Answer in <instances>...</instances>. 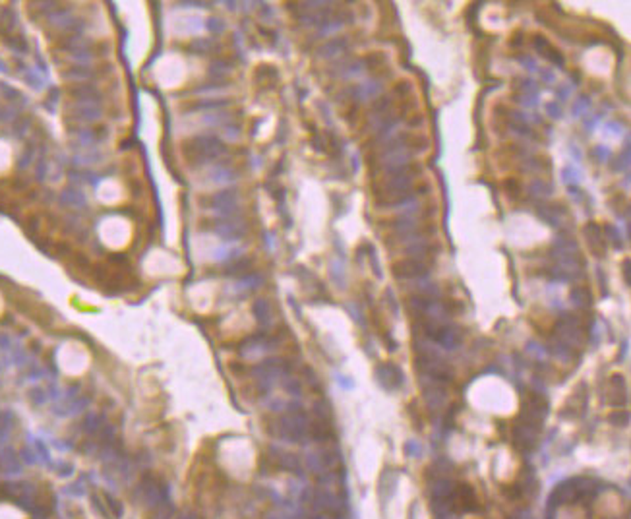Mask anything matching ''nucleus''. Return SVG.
Returning a JSON list of instances; mask_svg holds the SVG:
<instances>
[{
  "mask_svg": "<svg viewBox=\"0 0 631 519\" xmlns=\"http://www.w3.org/2000/svg\"><path fill=\"white\" fill-rule=\"evenodd\" d=\"M24 81L33 89L45 88V76H41V72L37 70V68H26V72H24Z\"/></svg>",
  "mask_w": 631,
  "mask_h": 519,
  "instance_id": "obj_18",
  "label": "nucleus"
},
{
  "mask_svg": "<svg viewBox=\"0 0 631 519\" xmlns=\"http://www.w3.org/2000/svg\"><path fill=\"white\" fill-rule=\"evenodd\" d=\"M570 299L575 306L588 308L591 306V302H593V295H591V290H588L587 287H573L570 293Z\"/></svg>",
  "mask_w": 631,
  "mask_h": 519,
  "instance_id": "obj_12",
  "label": "nucleus"
},
{
  "mask_svg": "<svg viewBox=\"0 0 631 519\" xmlns=\"http://www.w3.org/2000/svg\"><path fill=\"white\" fill-rule=\"evenodd\" d=\"M88 405H89V397H78V399H74V401L68 403L66 407L58 409V414H78V413H81Z\"/></svg>",
  "mask_w": 631,
  "mask_h": 519,
  "instance_id": "obj_20",
  "label": "nucleus"
},
{
  "mask_svg": "<svg viewBox=\"0 0 631 519\" xmlns=\"http://www.w3.org/2000/svg\"><path fill=\"white\" fill-rule=\"evenodd\" d=\"M136 496H138V498H140L145 506H149V508H157L159 504H163V502H165L167 490H165L163 483L155 481L153 476H145V479L140 483V486H138V492H136Z\"/></svg>",
  "mask_w": 631,
  "mask_h": 519,
  "instance_id": "obj_2",
  "label": "nucleus"
},
{
  "mask_svg": "<svg viewBox=\"0 0 631 519\" xmlns=\"http://www.w3.org/2000/svg\"><path fill=\"white\" fill-rule=\"evenodd\" d=\"M103 498H105V502H107V510L111 511V515H113V517H120V515H122V513H124L122 504H120V502L116 500V498H113L111 494H103Z\"/></svg>",
  "mask_w": 631,
  "mask_h": 519,
  "instance_id": "obj_30",
  "label": "nucleus"
},
{
  "mask_svg": "<svg viewBox=\"0 0 631 519\" xmlns=\"http://www.w3.org/2000/svg\"><path fill=\"white\" fill-rule=\"evenodd\" d=\"M269 78H271V81L277 79L275 68H271V66H262V68H258V72H256V81H263V79H269Z\"/></svg>",
  "mask_w": 631,
  "mask_h": 519,
  "instance_id": "obj_35",
  "label": "nucleus"
},
{
  "mask_svg": "<svg viewBox=\"0 0 631 519\" xmlns=\"http://www.w3.org/2000/svg\"><path fill=\"white\" fill-rule=\"evenodd\" d=\"M623 277H625V285H629V260H623Z\"/></svg>",
  "mask_w": 631,
  "mask_h": 519,
  "instance_id": "obj_50",
  "label": "nucleus"
},
{
  "mask_svg": "<svg viewBox=\"0 0 631 519\" xmlns=\"http://www.w3.org/2000/svg\"><path fill=\"white\" fill-rule=\"evenodd\" d=\"M250 267H252V260H250V258H242V260H237L235 264L228 267L227 275H238V273L248 272Z\"/></svg>",
  "mask_w": 631,
  "mask_h": 519,
  "instance_id": "obj_31",
  "label": "nucleus"
},
{
  "mask_svg": "<svg viewBox=\"0 0 631 519\" xmlns=\"http://www.w3.org/2000/svg\"><path fill=\"white\" fill-rule=\"evenodd\" d=\"M103 421H105V419L99 413H88L86 421H83V430L88 432V434H95V432L103 426Z\"/></svg>",
  "mask_w": 631,
  "mask_h": 519,
  "instance_id": "obj_23",
  "label": "nucleus"
},
{
  "mask_svg": "<svg viewBox=\"0 0 631 519\" xmlns=\"http://www.w3.org/2000/svg\"><path fill=\"white\" fill-rule=\"evenodd\" d=\"M546 111H548V115L552 116V118H560V116H561L560 107L556 105V103H550V105H546Z\"/></svg>",
  "mask_w": 631,
  "mask_h": 519,
  "instance_id": "obj_45",
  "label": "nucleus"
},
{
  "mask_svg": "<svg viewBox=\"0 0 631 519\" xmlns=\"http://www.w3.org/2000/svg\"><path fill=\"white\" fill-rule=\"evenodd\" d=\"M411 91H412V86H411V81H407V79H405V81H399V84L395 86V93H399V95H403V97L411 95Z\"/></svg>",
  "mask_w": 631,
  "mask_h": 519,
  "instance_id": "obj_42",
  "label": "nucleus"
},
{
  "mask_svg": "<svg viewBox=\"0 0 631 519\" xmlns=\"http://www.w3.org/2000/svg\"><path fill=\"white\" fill-rule=\"evenodd\" d=\"M205 27L209 29L211 33H223V31H225V24H223V19L221 18H209Z\"/></svg>",
  "mask_w": 631,
  "mask_h": 519,
  "instance_id": "obj_39",
  "label": "nucleus"
},
{
  "mask_svg": "<svg viewBox=\"0 0 631 519\" xmlns=\"http://www.w3.org/2000/svg\"><path fill=\"white\" fill-rule=\"evenodd\" d=\"M377 374H380V378L386 380L389 386H395V384H399V380H401V374H399V370L391 366V364H387V366H382V368L377 370Z\"/></svg>",
  "mask_w": 631,
  "mask_h": 519,
  "instance_id": "obj_22",
  "label": "nucleus"
},
{
  "mask_svg": "<svg viewBox=\"0 0 631 519\" xmlns=\"http://www.w3.org/2000/svg\"><path fill=\"white\" fill-rule=\"evenodd\" d=\"M563 178H565V182H571V180H573V182H577L579 180V171L577 169H573V167L563 169Z\"/></svg>",
  "mask_w": 631,
  "mask_h": 519,
  "instance_id": "obj_43",
  "label": "nucleus"
},
{
  "mask_svg": "<svg viewBox=\"0 0 631 519\" xmlns=\"http://www.w3.org/2000/svg\"><path fill=\"white\" fill-rule=\"evenodd\" d=\"M18 26V16L12 8H4L0 12V31L2 33H12Z\"/></svg>",
  "mask_w": 631,
  "mask_h": 519,
  "instance_id": "obj_15",
  "label": "nucleus"
},
{
  "mask_svg": "<svg viewBox=\"0 0 631 519\" xmlns=\"http://www.w3.org/2000/svg\"><path fill=\"white\" fill-rule=\"evenodd\" d=\"M529 190H531L533 196H548V194H550V186L546 184V182H542V180H535Z\"/></svg>",
  "mask_w": 631,
  "mask_h": 519,
  "instance_id": "obj_36",
  "label": "nucleus"
},
{
  "mask_svg": "<svg viewBox=\"0 0 631 519\" xmlns=\"http://www.w3.org/2000/svg\"><path fill=\"white\" fill-rule=\"evenodd\" d=\"M60 203L62 205H68V207H74V210H79V207L88 205V198H86V194H81L76 188H66L60 194Z\"/></svg>",
  "mask_w": 631,
  "mask_h": 519,
  "instance_id": "obj_9",
  "label": "nucleus"
},
{
  "mask_svg": "<svg viewBox=\"0 0 631 519\" xmlns=\"http://www.w3.org/2000/svg\"><path fill=\"white\" fill-rule=\"evenodd\" d=\"M64 76L68 79H89L93 76V72L89 70L88 66H76V68H72L70 72H66Z\"/></svg>",
  "mask_w": 631,
  "mask_h": 519,
  "instance_id": "obj_32",
  "label": "nucleus"
},
{
  "mask_svg": "<svg viewBox=\"0 0 631 519\" xmlns=\"http://www.w3.org/2000/svg\"><path fill=\"white\" fill-rule=\"evenodd\" d=\"M254 316L256 320L260 322V324H269V320H271V306H269V302L267 300H256L254 302Z\"/></svg>",
  "mask_w": 631,
  "mask_h": 519,
  "instance_id": "obj_17",
  "label": "nucleus"
},
{
  "mask_svg": "<svg viewBox=\"0 0 631 519\" xmlns=\"http://www.w3.org/2000/svg\"><path fill=\"white\" fill-rule=\"evenodd\" d=\"M72 95L78 101H91V103H99L101 99V93L95 86H79V88L72 89Z\"/></svg>",
  "mask_w": 631,
  "mask_h": 519,
  "instance_id": "obj_13",
  "label": "nucleus"
},
{
  "mask_svg": "<svg viewBox=\"0 0 631 519\" xmlns=\"http://www.w3.org/2000/svg\"><path fill=\"white\" fill-rule=\"evenodd\" d=\"M560 213H563V210L558 212V205H540L538 207V217L546 221L548 225H552V227L560 225Z\"/></svg>",
  "mask_w": 631,
  "mask_h": 519,
  "instance_id": "obj_16",
  "label": "nucleus"
},
{
  "mask_svg": "<svg viewBox=\"0 0 631 519\" xmlns=\"http://www.w3.org/2000/svg\"><path fill=\"white\" fill-rule=\"evenodd\" d=\"M70 56H72V60L78 62V64H88V62H91V58H93V54L89 53L88 49H81V51H74V53H72Z\"/></svg>",
  "mask_w": 631,
  "mask_h": 519,
  "instance_id": "obj_37",
  "label": "nucleus"
},
{
  "mask_svg": "<svg viewBox=\"0 0 631 519\" xmlns=\"http://www.w3.org/2000/svg\"><path fill=\"white\" fill-rule=\"evenodd\" d=\"M242 250L240 248H230V246H221L215 250V260H219V262H225V260H235L238 258Z\"/></svg>",
  "mask_w": 631,
  "mask_h": 519,
  "instance_id": "obj_28",
  "label": "nucleus"
},
{
  "mask_svg": "<svg viewBox=\"0 0 631 519\" xmlns=\"http://www.w3.org/2000/svg\"><path fill=\"white\" fill-rule=\"evenodd\" d=\"M391 273L395 279H418V277L428 275V265L416 258H405V260L393 262Z\"/></svg>",
  "mask_w": 631,
  "mask_h": 519,
  "instance_id": "obj_3",
  "label": "nucleus"
},
{
  "mask_svg": "<svg viewBox=\"0 0 631 519\" xmlns=\"http://www.w3.org/2000/svg\"><path fill=\"white\" fill-rule=\"evenodd\" d=\"M602 235L612 240L614 248H622V235H620V231L616 229V227H612V225H604Z\"/></svg>",
  "mask_w": 631,
  "mask_h": 519,
  "instance_id": "obj_33",
  "label": "nucleus"
},
{
  "mask_svg": "<svg viewBox=\"0 0 631 519\" xmlns=\"http://www.w3.org/2000/svg\"><path fill=\"white\" fill-rule=\"evenodd\" d=\"M587 107H588L587 97H581L577 103H575V107H573V115H579V113H581V111H585Z\"/></svg>",
  "mask_w": 631,
  "mask_h": 519,
  "instance_id": "obj_44",
  "label": "nucleus"
},
{
  "mask_svg": "<svg viewBox=\"0 0 631 519\" xmlns=\"http://www.w3.org/2000/svg\"><path fill=\"white\" fill-rule=\"evenodd\" d=\"M180 519H198V517H196L194 513H190V511H186V513H182V515H180Z\"/></svg>",
  "mask_w": 631,
  "mask_h": 519,
  "instance_id": "obj_51",
  "label": "nucleus"
},
{
  "mask_svg": "<svg viewBox=\"0 0 631 519\" xmlns=\"http://www.w3.org/2000/svg\"><path fill=\"white\" fill-rule=\"evenodd\" d=\"M27 126H29V120H26V118L22 120V124H19V122L16 124V126H14V132H16V136H22Z\"/></svg>",
  "mask_w": 631,
  "mask_h": 519,
  "instance_id": "obj_48",
  "label": "nucleus"
},
{
  "mask_svg": "<svg viewBox=\"0 0 631 519\" xmlns=\"http://www.w3.org/2000/svg\"><path fill=\"white\" fill-rule=\"evenodd\" d=\"M228 105V101L225 99H207V101H200V103H196L192 109H221V107Z\"/></svg>",
  "mask_w": 631,
  "mask_h": 519,
  "instance_id": "obj_34",
  "label": "nucleus"
},
{
  "mask_svg": "<svg viewBox=\"0 0 631 519\" xmlns=\"http://www.w3.org/2000/svg\"><path fill=\"white\" fill-rule=\"evenodd\" d=\"M347 47H349V41H347L345 37H337V39H329L325 45H322V47L318 49V54L324 56V58H331V56H337V54L345 53Z\"/></svg>",
  "mask_w": 631,
  "mask_h": 519,
  "instance_id": "obj_8",
  "label": "nucleus"
},
{
  "mask_svg": "<svg viewBox=\"0 0 631 519\" xmlns=\"http://www.w3.org/2000/svg\"><path fill=\"white\" fill-rule=\"evenodd\" d=\"M262 283H263V277L260 273H256V272L246 273L244 277L237 283V290H240V293H250V290L258 289Z\"/></svg>",
  "mask_w": 631,
  "mask_h": 519,
  "instance_id": "obj_14",
  "label": "nucleus"
},
{
  "mask_svg": "<svg viewBox=\"0 0 631 519\" xmlns=\"http://www.w3.org/2000/svg\"><path fill=\"white\" fill-rule=\"evenodd\" d=\"M45 175H47V163L39 161V165H37V180H45Z\"/></svg>",
  "mask_w": 631,
  "mask_h": 519,
  "instance_id": "obj_47",
  "label": "nucleus"
},
{
  "mask_svg": "<svg viewBox=\"0 0 631 519\" xmlns=\"http://www.w3.org/2000/svg\"><path fill=\"white\" fill-rule=\"evenodd\" d=\"M230 62L227 60H213L209 66V76L211 78H223V76H227L228 72H230Z\"/></svg>",
  "mask_w": 631,
  "mask_h": 519,
  "instance_id": "obj_26",
  "label": "nucleus"
},
{
  "mask_svg": "<svg viewBox=\"0 0 631 519\" xmlns=\"http://www.w3.org/2000/svg\"><path fill=\"white\" fill-rule=\"evenodd\" d=\"M432 250H434V246L430 242H426V240H414V244L407 248V252L412 256H426Z\"/></svg>",
  "mask_w": 631,
  "mask_h": 519,
  "instance_id": "obj_29",
  "label": "nucleus"
},
{
  "mask_svg": "<svg viewBox=\"0 0 631 519\" xmlns=\"http://www.w3.org/2000/svg\"><path fill=\"white\" fill-rule=\"evenodd\" d=\"M585 237L588 242V250L593 252V256L596 258H604L606 254V237L602 235V227L598 223H587L585 225Z\"/></svg>",
  "mask_w": 631,
  "mask_h": 519,
  "instance_id": "obj_6",
  "label": "nucleus"
},
{
  "mask_svg": "<svg viewBox=\"0 0 631 519\" xmlns=\"http://www.w3.org/2000/svg\"><path fill=\"white\" fill-rule=\"evenodd\" d=\"M74 16H72L70 10L66 8H58L51 12V16H49V22H51V26L54 27H60V29H70V26L74 24Z\"/></svg>",
  "mask_w": 631,
  "mask_h": 519,
  "instance_id": "obj_11",
  "label": "nucleus"
},
{
  "mask_svg": "<svg viewBox=\"0 0 631 519\" xmlns=\"http://www.w3.org/2000/svg\"><path fill=\"white\" fill-rule=\"evenodd\" d=\"M0 72H8V64L0 58Z\"/></svg>",
  "mask_w": 631,
  "mask_h": 519,
  "instance_id": "obj_52",
  "label": "nucleus"
},
{
  "mask_svg": "<svg viewBox=\"0 0 631 519\" xmlns=\"http://www.w3.org/2000/svg\"><path fill=\"white\" fill-rule=\"evenodd\" d=\"M76 141H78V146H81V148H88L89 150V148H93L97 141H99V138H97L95 130L83 128V130H78V132H76Z\"/></svg>",
  "mask_w": 631,
  "mask_h": 519,
  "instance_id": "obj_19",
  "label": "nucleus"
},
{
  "mask_svg": "<svg viewBox=\"0 0 631 519\" xmlns=\"http://www.w3.org/2000/svg\"><path fill=\"white\" fill-rule=\"evenodd\" d=\"M72 116L79 120V122H97L103 116V109L99 103H91V101H76L70 109Z\"/></svg>",
  "mask_w": 631,
  "mask_h": 519,
  "instance_id": "obj_5",
  "label": "nucleus"
},
{
  "mask_svg": "<svg viewBox=\"0 0 631 519\" xmlns=\"http://www.w3.org/2000/svg\"><path fill=\"white\" fill-rule=\"evenodd\" d=\"M209 178L217 184H228V182L237 180V171H233L227 165H215L209 171Z\"/></svg>",
  "mask_w": 631,
  "mask_h": 519,
  "instance_id": "obj_10",
  "label": "nucleus"
},
{
  "mask_svg": "<svg viewBox=\"0 0 631 519\" xmlns=\"http://www.w3.org/2000/svg\"><path fill=\"white\" fill-rule=\"evenodd\" d=\"M0 91H2V95L6 97L8 101H16V99H24L22 93H19L18 89L10 88L8 84H0Z\"/></svg>",
  "mask_w": 631,
  "mask_h": 519,
  "instance_id": "obj_38",
  "label": "nucleus"
},
{
  "mask_svg": "<svg viewBox=\"0 0 631 519\" xmlns=\"http://www.w3.org/2000/svg\"><path fill=\"white\" fill-rule=\"evenodd\" d=\"M223 153H225L223 141L217 136H211V134L196 136L188 143V155L194 163H207V161L221 157Z\"/></svg>",
  "mask_w": 631,
  "mask_h": 519,
  "instance_id": "obj_1",
  "label": "nucleus"
},
{
  "mask_svg": "<svg viewBox=\"0 0 631 519\" xmlns=\"http://www.w3.org/2000/svg\"><path fill=\"white\" fill-rule=\"evenodd\" d=\"M16 115H18L16 109H12V107H8V105L0 107V122H8V120H12Z\"/></svg>",
  "mask_w": 631,
  "mask_h": 519,
  "instance_id": "obj_40",
  "label": "nucleus"
},
{
  "mask_svg": "<svg viewBox=\"0 0 631 519\" xmlns=\"http://www.w3.org/2000/svg\"><path fill=\"white\" fill-rule=\"evenodd\" d=\"M6 47H8L14 54H26L27 51H29V45H27V41L24 37H8Z\"/></svg>",
  "mask_w": 631,
  "mask_h": 519,
  "instance_id": "obj_25",
  "label": "nucleus"
},
{
  "mask_svg": "<svg viewBox=\"0 0 631 519\" xmlns=\"http://www.w3.org/2000/svg\"><path fill=\"white\" fill-rule=\"evenodd\" d=\"M31 399H33L35 403H45V399H47V397H45L43 389H33V391H31Z\"/></svg>",
  "mask_w": 631,
  "mask_h": 519,
  "instance_id": "obj_46",
  "label": "nucleus"
},
{
  "mask_svg": "<svg viewBox=\"0 0 631 519\" xmlns=\"http://www.w3.org/2000/svg\"><path fill=\"white\" fill-rule=\"evenodd\" d=\"M503 190L508 194L511 200H517L521 192H523V188H521V182H519L517 178H506L503 180Z\"/></svg>",
  "mask_w": 631,
  "mask_h": 519,
  "instance_id": "obj_27",
  "label": "nucleus"
},
{
  "mask_svg": "<svg viewBox=\"0 0 631 519\" xmlns=\"http://www.w3.org/2000/svg\"><path fill=\"white\" fill-rule=\"evenodd\" d=\"M0 463H2V469H4L6 473H18L19 471V461H18V458L14 455L12 449H6V453L0 455Z\"/></svg>",
  "mask_w": 631,
  "mask_h": 519,
  "instance_id": "obj_21",
  "label": "nucleus"
},
{
  "mask_svg": "<svg viewBox=\"0 0 631 519\" xmlns=\"http://www.w3.org/2000/svg\"><path fill=\"white\" fill-rule=\"evenodd\" d=\"M31 159H33V148L29 146V148H26V151L22 153V157H19V169H26V167H29V163H31Z\"/></svg>",
  "mask_w": 631,
  "mask_h": 519,
  "instance_id": "obj_41",
  "label": "nucleus"
},
{
  "mask_svg": "<svg viewBox=\"0 0 631 519\" xmlns=\"http://www.w3.org/2000/svg\"><path fill=\"white\" fill-rule=\"evenodd\" d=\"M225 130H227V136L230 138V140H237V138H238V130H240V128H238V126H227Z\"/></svg>",
  "mask_w": 631,
  "mask_h": 519,
  "instance_id": "obj_49",
  "label": "nucleus"
},
{
  "mask_svg": "<svg viewBox=\"0 0 631 519\" xmlns=\"http://www.w3.org/2000/svg\"><path fill=\"white\" fill-rule=\"evenodd\" d=\"M215 235L221 238H225V240H238V238H242L246 235V225L244 223H240V221H235V219H223V221H217L215 223Z\"/></svg>",
  "mask_w": 631,
  "mask_h": 519,
  "instance_id": "obj_7",
  "label": "nucleus"
},
{
  "mask_svg": "<svg viewBox=\"0 0 631 519\" xmlns=\"http://www.w3.org/2000/svg\"><path fill=\"white\" fill-rule=\"evenodd\" d=\"M213 41L211 39H194L192 43H190V51L196 54H209L213 51Z\"/></svg>",
  "mask_w": 631,
  "mask_h": 519,
  "instance_id": "obj_24",
  "label": "nucleus"
},
{
  "mask_svg": "<svg viewBox=\"0 0 631 519\" xmlns=\"http://www.w3.org/2000/svg\"><path fill=\"white\" fill-rule=\"evenodd\" d=\"M238 207V192L237 190H221V192L211 196V210L221 215L223 219H228L237 213Z\"/></svg>",
  "mask_w": 631,
  "mask_h": 519,
  "instance_id": "obj_4",
  "label": "nucleus"
}]
</instances>
